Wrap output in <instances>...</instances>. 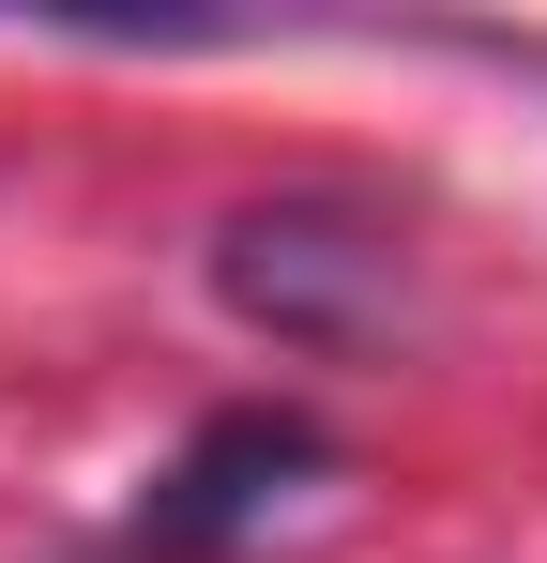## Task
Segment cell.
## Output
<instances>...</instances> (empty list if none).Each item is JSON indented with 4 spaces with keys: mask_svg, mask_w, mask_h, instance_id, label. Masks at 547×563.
<instances>
[{
    "mask_svg": "<svg viewBox=\"0 0 547 563\" xmlns=\"http://www.w3.org/2000/svg\"><path fill=\"white\" fill-rule=\"evenodd\" d=\"M395 213L350 184H274L213 229V289L228 320H259L274 351H380L395 335Z\"/></svg>",
    "mask_w": 547,
    "mask_h": 563,
    "instance_id": "obj_1",
    "label": "cell"
},
{
    "mask_svg": "<svg viewBox=\"0 0 547 563\" xmlns=\"http://www.w3.org/2000/svg\"><path fill=\"white\" fill-rule=\"evenodd\" d=\"M320 472H335V442H320L304 411L244 396V411H213V427L137 487V549H153V563H228V549H259Z\"/></svg>",
    "mask_w": 547,
    "mask_h": 563,
    "instance_id": "obj_2",
    "label": "cell"
}]
</instances>
